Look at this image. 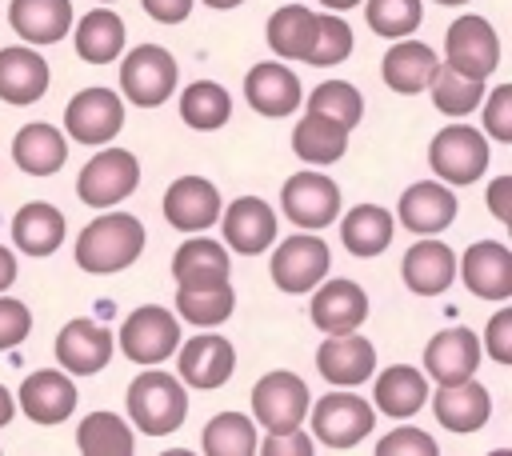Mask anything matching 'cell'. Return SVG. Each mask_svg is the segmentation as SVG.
<instances>
[{"label": "cell", "instance_id": "cell-1", "mask_svg": "<svg viewBox=\"0 0 512 456\" xmlns=\"http://www.w3.org/2000/svg\"><path fill=\"white\" fill-rule=\"evenodd\" d=\"M144 224L128 212H104L76 236V264L92 276L124 272L144 252Z\"/></svg>", "mask_w": 512, "mask_h": 456}, {"label": "cell", "instance_id": "cell-2", "mask_svg": "<svg viewBox=\"0 0 512 456\" xmlns=\"http://www.w3.org/2000/svg\"><path fill=\"white\" fill-rule=\"evenodd\" d=\"M128 416L144 436H172L188 416V388L184 380L168 376L164 368L148 364L128 384Z\"/></svg>", "mask_w": 512, "mask_h": 456}, {"label": "cell", "instance_id": "cell-3", "mask_svg": "<svg viewBox=\"0 0 512 456\" xmlns=\"http://www.w3.org/2000/svg\"><path fill=\"white\" fill-rule=\"evenodd\" d=\"M488 160H492L488 136L472 124H448L428 144V164H432L436 180H444L448 188L476 184L488 172Z\"/></svg>", "mask_w": 512, "mask_h": 456}, {"label": "cell", "instance_id": "cell-4", "mask_svg": "<svg viewBox=\"0 0 512 456\" xmlns=\"http://www.w3.org/2000/svg\"><path fill=\"white\" fill-rule=\"evenodd\" d=\"M308 420H312V440L344 452L352 444H360L364 436H372L376 428V412L364 396L336 388L328 396H320L316 404H308Z\"/></svg>", "mask_w": 512, "mask_h": 456}, {"label": "cell", "instance_id": "cell-5", "mask_svg": "<svg viewBox=\"0 0 512 456\" xmlns=\"http://www.w3.org/2000/svg\"><path fill=\"white\" fill-rule=\"evenodd\" d=\"M180 68L172 60L168 48L160 44H136L124 60H120V92L128 96V104L136 108H156L176 92Z\"/></svg>", "mask_w": 512, "mask_h": 456}, {"label": "cell", "instance_id": "cell-6", "mask_svg": "<svg viewBox=\"0 0 512 456\" xmlns=\"http://www.w3.org/2000/svg\"><path fill=\"white\" fill-rule=\"evenodd\" d=\"M180 348V316L164 304H140L120 324V352L132 364H164Z\"/></svg>", "mask_w": 512, "mask_h": 456}, {"label": "cell", "instance_id": "cell-7", "mask_svg": "<svg viewBox=\"0 0 512 456\" xmlns=\"http://www.w3.org/2000/svg\"><path fill=\"white\" fill-rule=\"evenodd\" d=\"M440 64H448L460 76L488 80L496 72V64H500V36H496V28L484 16H476V12L452 20L448 32H444V60Z\"/></svg>", "mask_w": 512, "mask_h": 456}, {"label": "cell", "instance_id": "cell-8", "mask_svg": "<svg viewBox=\"0 0 512 456\" xmlns=\"http://www.w3.org/2000/svg\"><path fill=\"white\" fill-rule=\"evenodd\" d=\"M308 404H312L308 384L288 368H276V372L260 376L256 388H252V416L264 432L300 428L308 420Z\"/></svg>", "mask_w": 512, "mask_h": 456}, {"label": "cell", "instance_id": "cell-9", "mask_svg": "<svg viewBox=\"0 0 512 456\" xmlns=\"http://www.w3.org/2000/svg\"><path fill=\"white\" fill-rule=\"evenodd\" d=\"M140 184V160L128 148H104L96 152L80 176H76V192L88 208H112L124 196H132Z\"/></svg>", "mask_w": 512, "mask_h": 456}, {"label": "cell", "instance_id": "cell-10", "mask_svg": "<svg viewBox=\"0 0 512 456\" xmlns=\"http://www.w3.org/2000/svg\"><path fill=\"white\" fill-rule=\"evenodd\" d=\"M280 208L292 224H300L304 232H320L328 224H336L340 216V188L336 180H328L324 172L316 168H304V172H292L280 188Z\"/></svg>", "mask_w": 512, "mask_h": 456}, {"label": "cell", "instance_id": "cell-11", "mask_svg": "<svg viewBox=\"0 0 512 456\" xmlns=\"http://www.w3.org/2000/svg\"><path fill=\"white\" fill-rule=\"evenodd\" d=\"M332 268V252L320 236L300 232L276 244L272 252V280L280 292H312Z\"/></svg>", "mask_w": 512, "mask_h": 456}, {"label": "cell", "instance_id": "cell-12", "mask_svg": "<svg viewBox=\"0 0 512 456\" xmlns=\"http://www.w3.org/2000/svg\"><path fill=\"white\" fill-rule=\"evenodd\" d=\"M124 128V100L112 88H80L64 108V132L76 144H108Z\"/></svg>", "mask_w": 512, "mask_h": 456}, {"label": "cell", "instance_id": "cell-13", "mask_svg": "<svg viewBox=\"0 0 512 456\" xmlns=\"http://www.w3.org/2000/svg\"><path fill=\"white\" fill-rule=\"evenodd\" d=\"M216 224L224 228V244L240 256L268 252L276 244V212L260 196H236L228 208H220Z\"/></svg>", "mask_w": 512, "mask_h": 456}, {"label": "cell", "instance_id": "cell-14", "mask_svg": "<svg viewBox=\"0 0 512 456\" xmlns=\"http://www.w3.org/2000/svg\"><path fill=\"white\" fill-rule=\"evenodd\" d=\"M112 352H116L112 332L88 316H76L56 332V360L68 376H92V372L108 368Z\"/></svg>", "mask_w": 512, "mask_h": 456}, {"label": "cell", "instance_id": "cell-15", "mask_svg": "<svg viewBox=\"0 0 512 456\" xmlns=\"http://www.w3.org/2000/svg\"><path fill=\"white\" fill-rule=\"evenodd\" d=\"M476 364H480V336L468 324L440 328L424 344V376L436 384H460L476 376Z\"/></svg>", "mask_w": 512, "mask_h": 456}, {"label": "cell", "instance_id": "cell-16", "mask_svg": "<svg viewBox=\"0 0 512 456\" xmlns=\"http://www.w3.org/2000/svg\"><path fill=\"white\" fill-rule=\"evenodd\" d=\"M160 208H164V220L172 228H180V232L192 236V232L212 228L224 204H220V188L212 180H204V176H180V180L168 184Z\"/></svg>", "mask_w": 512, "mask_h": 456}, {"label": "cell", "instance_id": "cell-17", "mask_svg": "<svg viewBox=\"0 0 512 456\" xmlns=\"http://www.w3.org/2000/svg\"><path fill=\"white\" fill-rule=\"evenodd\" d=\"M76 384L64 368H40L20 384V412L32 424H64L76 412Z\"/></svg>", "mask_w": 512, "mask_h": 456}, {"label": "cell", "instance_id": "cell-18", "mask_svg": "<svg viewBox=\"0 0 512 456\" xmlns=\"http://www.w3.org/2000/svg\"><path fill=\"white\" fill-rule=\"evenodd\" d=\"M316 368H320V376L328 384L356 388V384L372 380V372H376V348L360 332H332L320 344V352H316Z\"/></svg>", "mask_w": 512, "mask_h": 456}, {"label": "cell", "instance_id": "cell-19", "mask_svg": "<svg viewBox=\"0 0 512 456\" xmlns=\"http://www.w3.org/2000/svg\"><path fill=\"white\" fill-rule=\"evenodd\" d=\"M244 100H248L260 116L280 120V116H288V112L300 108L304 92H300V80H296V72H292L288 64H280V60H260V64H252L248 76H244Z\"/></svg>", "mask_w": 512, "mask_h": 456}, {"label": "cell", "instance_id": "cell-20", "mask_svg": "<svg viewBox=\"0 0 512 456\" xmlns=\"http://www.w3.org/2000/svg\"><path fill=\"white\" fill-rule=\"evenodd\" d=\"M400 224L416 236H436L456 220V192L444 180H416L404 188L400 208H396Z\"/></svg>", "mask_w": 512, "mask_h": 456}, {"label": "cell", "instance_id": "cell-21", "mask_svg": "<svg viewBox=\"0 0 512 456\" xmlns=\"http://www.w3.org/2000/svg\"><path fill=\"white\" fill-rule=\"evenodd\" d=\"M176 360H180V380L184 388H220L232 372H236V348L224 340V336H192L188 344L176 348Z\"/></svg>", "mask_w": 512, "mask_h": 456}, {"label": "cell", "instance_id": "cell-22", "mask_svg": "<svg viewBox=\"0 0 512 456\" xmlns=\"http://www.w3.org/2000/svg\"><path fill=\"white\" fill-rule=\"evenodd\" d=\"M312 324L332 336V332H356L368 320V292L356 280H320L312 292Z\"/></svg>", "mask_w": 512, "mask_h": 456}, {"label": "cell", "instance_id": "cell-23", "mask_svg": "<svg viewBox=\"0 0 512 456\" xmlns=\"http://www.w3.org/2000/svg\"><path fill=\"white\" fill-rule=\"evenodd\" d=\"M460 276L472 296L508 300L512 296V252L500 240H476L460 260Z\"/></svg>", "mask_w": 512, "mask_h": 456}, {"label": "cell", "instance_id": "cell-24", "mask_svg": "<svg viewBox=\"0 0 512 456\" xmlns=\"http://www.w3.org/2000/svg\"><path fill=\"white\" fill-rule=\"evenodd\" d=\"M48 60L32 44L0 48V100L4 104H36L48 92Z\"/></svg>", "mask_w": 512, "mask_h": 456}, {"label": "cell", "instance_id": "cell-25", "mask_svg": "<svg viewBox=\"0 0 512 456\" xmlns=\"http://www.w3.org/2000/svg\"><path fill=\"white\" fill-rule=\"evenodd\" d=\"M432 412H436V420H440L448 432L468 436V432H476V428L488 424V416H492V396H488V388H484L476 376H468V380H460V384H440V392L432 396Z\"/></svg>", "mask_w": 512, "mask_h": 456}, {"label": "cell", "instance_id": "cell-26", "mask_svg": "<svg viewBox=\"0 0 512 456\" xmlns=\"http://www.w3.org/2000/svg\"><path fill=\"white\" fill-rule=\"evenodd\" d=\"M400 276L408 284V292L416 296H440L452 280H456V256L444 240L428 236V240H416L408 252H404V264H400Z\"/></svg>", "mask_w": 512, "mask_h": 456}, {"label": "cell", "instance_id": "cell-27", "mask_svg": "<svg viewBox=\"0 0 512 456\" xmlns=\"http://www.w3.org/2000/svg\"><path fill=\"white\" fill-rule=\"evenodd\" d=\"M436 68H440V56H436L424 40H396V44L384 52L380 76H384V84H388L392 92L416 96V92H428Z\"/></svg>", "mask_w": 512, "mask_h": 456}, {"label": "cell", "instance_id": "cell-28", "mask_svg": "<svg viewBox=\"0 0 512 456\" xmlns=\"http://www.w3.org/2000/svg\"><path fill=\"white\" fill-rule=\"evenodd\" d=\"M8 24L32 48L56 44L72 28V0H12L8 4Z\"/></svg>", "mask_w": 512, "mask_h": 456}, {"label": "cell", "instance_id": "cell-29", "mask_svg": "<svg viewBox=\"0 0 512 456\" xmlns=\"http://www.w3.org/2000/svg\"><path fill=\"white\" fill-rule=\"evenodd\" d=\"M12 160L28 176H52L68 160V140H64V132L56 124H44V120L24 124L16 132V140H12Z\"/></svg>", "mask_w": 512, "mask_h": 456}, {"label": "cell", "instance_id": "cell-30", "mask_svg": "<svg viewBox=\"0 0 512 456\" xmlns=\"http://www.w3.org/2000/svg\"><path fill=\"white\" fill-rule=\"evenodd\" d=\"M64 232H68V220L48 200H32L12 216V244L28 256H52L64 244Z\"/></svg>", "mask_w": 512, "mask_h": 456}, {"label": "cell", "instance_id": "cell-31", "mask_svg": "<svg viewBox=\"0 0 512 456\" xmlns=\"http://www.w3.org/2000/svg\"><path fill=\"white\" fill-rule=\"evenodd\" d=\"M348 136L352 128H344L340 120L324 116V112H308L296 128H292V152L304 160V164H336L344 152H348Z\"/></svg>", "mask_w": 512, "mask_h": 456}, {"label": "cell", "instance_id": "cell-32", "mask_svg": "<svg viewBox=\"0 0 512 456\" xmlns=\"http://www.w3.org/2000/svg\"><path fill=\"white\" fill-rule=\"evenodd\" d=\"M228 272H232V256L212 236H192L172 256L176 284H220V280H228Z\"/></svg>", "mask_w": 512, "mask_h": 456}, {"label": "cell", "instance_id": "cell-33", "mask_svg": "<svg viewBox=\"0 0 512 456\" xmlns=\"http://www.w3.org/2000/svg\"><path fill=\"white\" fill-rule=\"evenodd\" d=\"M72 44H76V56L88 60V64L120 60V52H124V20L112 8H92L72 28Z\"/></svg>", "mask_w": 512, "mask_h": 456}, {"label": "cell", "instance_id": "cell-34", "mask_svg": "<svg viewBox=\"0 0 512 456\" xmlns=\"http://www.w3.org/2000/svg\"><path fill=\"white\" fill-rule=\"evenodd\" d=\"M392 232H396V216L380 204H356L344 212L340 220V240L352 256H376L392 244Z\"/></svg>", "mask_w": 512, "mask_h": 456}, {"label": "cell", "instance_id": "cell-35", "mask_svg": "<svg viewBox=\"0 0 512 456\" xmlns=\"http://www.w3.org/2000/svg\"><path fill=\"white\" fill-rule=\"evenodd\" d=\"M424 400H428V376L420 368L392 364V368H384L376 376V408L384 416H396V420L416 416L424 408Z\"/></svg>", "mask_w": 512, "mask_h": 456}, {"label": "cell", "instance_id": "cell-36", "mask_svg": "<svg viewBox=\"0 0 512 456\" xmlns=\"http://www.w3.org/2000/svg\"><path fill=\"white\" fill-rule=\"evenodd\" d=\"M312 36H316V12L308 4H284L268 16V48L280 60H304L308 64Z\"/></svg>", "mask_w": 512, "mask_h": 456}, {"label": "cell", "instance_id": "cell-37", "mask_svg": "<svg viewBox=\"0 0 512 456\" xmlns=\"http://www.w3.org/2000/svg\"><path fill=\"white\" fill-rule=\"evenodd\" d=\"M236 308V292L228 280L220 284H176V316H184L188 324L200 328H216L232 316Z\"/></svg>", "mask_w": 512, "mask_h": 456}, {"label": "cell", "instance_id": "cell-38", "mask_svg": "<svg viewBox=\"0 0 512 456\" xmlns=\"http://www.w3.org/2000/svg\"><path fill=\"white\" fill-rule=\"evenodd\" d=\"M76 448L84 456H132L136 452V436H132V428H128L124 416H116V412H92L76 428Z\"/></svg>", "mask_w": 512, "mask_h": 456}, {"label": "cell", "instance_id": "cell-39", "mask_svg": "<svg viewBox=\"0 0 512 456\" xmlns=\"http://www.w3.org/2000/svg\"><path fill=\"white\" fill-rule=\"evenodd\" d=\"M232 116V96L216 80H192L180 92V120L196 132H212Z\"/></svg>", "mask_w": 512, "mask_h": 456}, {"label": "cell", "instance_id": "cell-40", "mask_svg": "<svg viewBox=\"0 0 512 456\" xmlns=\"http://www.w3.org/2000/svg\"><path fill=\"white\" fill-rule=\"evenodd\" d=\"M200 448L208 456H256V420L244 412H220L204 424Z\"/></svg>", "mask_w": 512, "mask_h": 456}, {"label": "cell", "instance_id": "cell-41", "mask_svg": "<svg viewBox=\"0 0 512 456\" xmlns=\"http://www.w3.org/2000/svg\"><path fill=\"white\" fill-rule=\"evenodd\" d=\"M428 92H432V104H436L444 116H468V112H476L480 100H484V80L460 76V72H452L448 64H440L436 76H432V84H428Z\"/></svg>", "mask_w": 512, "mask_h": 456}, {"label": "cell", "instance_id": "cell-42", "mask_svg": "<svg viewBox=\"0 0 512 456\" xmlns=\"http://www.w3.org/2000/svg\"><path fill=\"white\" fill-rule=\"evenodd\" d=\"M364 16H368V28H372L376 36L404 40L408 32L420 28L424 4H420V0H364Z\"/></svg>", "mask_w": 512, "mask_h": 456}, {"label": "cell", "instance_id": "cell-43", "mask_svg": "<svg viewBox=\"0 0 512 456\" xmlns=\"http://www.w3.org/2000/svg\"><path fill=\"white\" fill-rule=\"evenodd\" d=\"M308 112H324V116L340 120L344 128H356L364 116V96L348 80H324L320 88L308 92Z\"/></svg>", "mask_w": 512, "mask_h": 456}, {"label": "cell", "instance_id": "cell-44", "mask_svg": "<svg viewBox=\"0 0 512 456\" xmlns=\"http://www.w3.org/2000/svg\"><path fill=\"white\" fill-rule=\"evenodd\" d=\"M352 48H356L352 28H348L340 16H316V36H312L308 64H316V68H332V64L348 60Z\"/></svg>", "mask_w": 512, "mask_h": 456}, {"label": "cell", "instance_id": "cell-45", "mask_svg": "<svg viewBox=\"0 0 512 456\" xmlns=\"http://www.w3.org/2000/svg\"><path fill=\"white\" fill-rule=\"evenodd\" d=\"M28 332H32V312H28V304L0 292V352L24 344Z\"/></svg>", "mask_w": 512, "mask_h": 456}, {"label": "cell", "instance_id": "cell-46", "mask_svg": "<svg viewBox=\"0 0 512 456\" xmlns=\"http://www.w3.org/2000/svg\"><path fill=\"white\" fill-rule=\"evenodd\" d=\"M484 136L512 144V84H500L488 92L484 104Z\"/></svg>", "mask_w": 512, "mask_h": 456}, {"label": "cell", "instance_id": "cell-47", "mask_svg": "<svg viewBox=\"0 0 512 456\" xmlns=\"http://www.w3.org/2000/svg\"><path fill=\"white\" fill-rule=\"evenodd\" d=\"M436 440L420 428H392L380 444H376V456H436Z\"/></svg>", "mask_w": 512, "mask_h": 456}, {"label": "cell", "instance_id": "cell-48", "mask_svg": "<svg viewBox=\"0 0 512 456\" xmlns=\"http://www.w3.org/2000/svg\"><path fill=\"white\" fill-rule=\"evenodd\" d=\"M256 452H264V456H312L316 444L308 432L288 428V432H268L264 440H256Z\"/></svg>", "mask_w": 512, "mask_h": 456}, {"label": "cell", "instance_id": "cell-49", "mask_svg": "<svg viewBox=\"0 0 512 456\" xmlns=\"http://www.w3.org/2000/svg\"><path fill=\"white\" fill-rule=\"evenodd\" d=\"M484 348L496 364H512V308H500L484 328Z\"/></svg>", "mask_w": 512, "mask_h": 456}, {"label": "cell", "instance_id": "cell-50", "mask_svg": "<svg viewBox=\"0 0 512 456\" xmlns=\"http://www.w3.org/2000/svg\"><path fill=\"white\" fill-rule=\"evenodd\" d=\"M488 212L500 224H512V176H496L488 184Z\"/></svg>", "mask_w": 512, "mask_h": 456}, {"label": "cell", "instance_id": "cell-51", "mask_svg": "<svg viewBox=\"0 0 512 456\" xmlns=\"http://www.w3.org/2000/svg\"><path fill=\"white\" fill-rule=\"evenodd\" d=\"M144 4V12L156 20V24H180V20H188V12H192V0H140Z\"/></svg>", "mask_w": 512, "mask_h": 456}, {"label": "cell", "instance_id": "cell-52", "mask_svg": "<svg viewBox=\"0 0 512 456\" xmlns=\"http://www.w3.org/2000/svg\"><path fill=\"white\" fill-rule=\"evenodd\" d=\"M16 284V256L0 244V292H8Z\"/></svg>", "mask_w": 512, "mask_h": 456}, {"label": "cell", "instance_id": "cell-53", "mask_svg": "<svg viewBox=\"0 0 512 456\" xmlns=\"http://www.w3.org/2000/svg\"><path fill=\"white\" fill-rule=\"evenodd\" d=\"M12 412H16V404H12V392H8L4 384H0V428H4L8 420H12Z\"/></svg>", "mask_w": 512, "mask_h": 456}, {"label": "cell", "instance_id": "cell-54", "mask_svg": "<svg viewBox=\"0 0 512 456\" xmlns=\"http://www.w3.org/2000/svg\"><path fill=\"white\" fill-rule=\"evenodd\" d=\"M324 8H332V12H344V8H356V4H364V0H320Z\"/></svg>", "mask_w": 512, "mask_h": 456}, {"label": "cell", "instance_id": "cell-55", "mask_svg": "<svg viewBox=\"0 0 512 456\" xmlns=\"http://www.w3.org/2000/svg\"><path fill=\"white\" fill-rule=\"evenodd\" d=\"M204 4H208V8H220V12H224V8H236V4H244V0H204Z\"/></svg>", "mask_w": 512, "mask_h": 456}, {"label": "cell", "instance_id": "cell-56", "mask_svg": "<svg viewBox=\"0 0 512 456\" xmlns=\"http://www.w3.org/2000/svg\"><path fill=\"white\" fill-rule=\"evenodd\" d=\"M436 4H468V0H436Z\"/></svg>", "mask_w": 512, "mask_h": 456}, {"label": "cell", "instance_id": "cell-57", "mask_svg": "<svg viewBox=\"0 0 512 456\" xmlns=\"http://www.w3.org/2000/svg\"><path fill=\"white\" fill-rule=\"evenodd\" d=\"M108 4H112V0H108Z\"/></svg>", "mask_w": 512, "mask_h": 456}]
</instances>
